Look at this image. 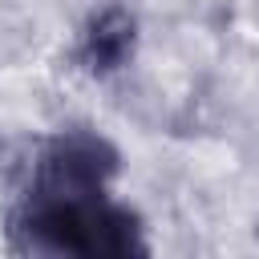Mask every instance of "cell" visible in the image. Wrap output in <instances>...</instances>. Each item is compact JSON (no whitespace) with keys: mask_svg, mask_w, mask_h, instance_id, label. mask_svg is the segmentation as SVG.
Returning <instances> with one entry per match:
<instances>
[{"mask_svg":"<svg viewBox=\"0 0 259 259\" xmlns=\"http://www.w3.org/2000/svg\"><path fill=\"white\" fill-rule=\"evenodd\" d=\"M8 243L28 255L130 259L146 255L142 219L101 194H20L8 210Z\"/></svg>","mask_w":259,"mask_h":259,"instance_id":"obj_1","label":"cell"},{"mask_svg":"<svg viewBox=\"0 0 259 259\" xmlns=\"http://www.w3.org/2000/svg\"><path fill=\"white\" fill-rule=\"evenodd\" d=\"M121 166L109 138L93 130H61L32 146L20 162V194H101Z\"/></svg>","mask_w":259,"mask_h":259,"instance_id":"obj_2","label":"cell"},{"mask_svg":"<svg viewBox=\"0 0 259 259\" xmlns=\"http://www.w3.org/2000/svg\"><path fill=\"white\" fill-rule=\"evenodd\" d=\"M138 49V24L125 8L109 4L101 12H93L77 36V49H73V61L89 73V77H109L117 69L130 65Z\"/></svg>","mask_w":259,"mask_h":259,"instance_id":"obj_3","label":"cell"}]
</instances>
